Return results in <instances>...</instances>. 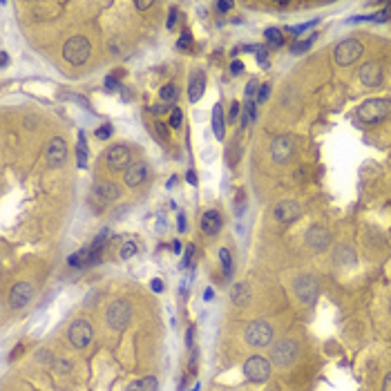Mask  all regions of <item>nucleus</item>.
Here are the masks:
<instances>
[{
  "mask_svg": "<svg viewBox=\"0 0 391 391\" xmlns=\"http://www.w3.org/2000/svg\"><path fill=\"white\" fill-rule=\"evenodd\" d=\"M391 114V98H369L358 108L356 116L362 123H378Z\"/></svg>",
  "mask_w": 391,
  "mask_h": 391,
  "instance_id": "nucleus-1",
  "label": "nucleus"
},
{
  "mask_svg": "<svg viewBox=\"0 0 391 391\" xmlns=\"http://www.w3.org/2000/svg\"><path fill=\"white\" fill-rule=\"evenodd\" d=\"M90 52H92V45L85 36H72L68 42L63 45V56L70 65H83L85 60L90 58Z\"/></svg>",
  "mask_w": 391,
  "mask_h": 391,
  "instance_id": "nucleus-2",
  "label": "nucleus"
},
{
  "mask_svg": "<svg viewBox=\"0 0 391 391\" xmlns=\"http://www.w3.org/2000/svg\"><path fill=\"white\" fill-rule=\"evenodd\" d=\"M244 340H246V344L255 346V349H264V346H268L273 342V326L264 320L252 322L246 326Z\"/></svg>",
  "mask_w": 391,
  "mask_h": 391,
  "instance_id": "nucleus-3",
  "label": "nucleus"
},
{
  "mask_svg": "<svg viewBox=\"0 0 391 391\" xmlns=\"http://www.w3.org/2000/svg\"><path fill=\"white\" fill-rule=\"evenodd\" d=\"M362 54H364V47H362V42L356 40V38H346V40L338 42V47L333 50V58H336V63L342 65V68L354 65L356 60L362 58Z\"/></svg>",
  "mask_w": 391,
  "mask_h": 391,
  "instance_id": "nucleus-4",
  "label": "nucleus"
},
{
  "mask_svg": "<svg viewBox=\"0 0 391 391\" xmlns=\"http://www.w3.org/2000/svg\"><path fill=\"white\" fill-rule=\"evenodd\" d=\"M106 320H108V326L112 328V331H123L132 320L130 302H126V300H116V302H112L110 308H108V313H106Z\"/></svg>",
  "mask_w": 391,
  "mask_h": 391,
  "instance_id": "nucleus-5",
  "label": "nucleus"
},
{
  "mask_svg": "<svg viewBox=\"0 0 391 391\" xmlns=\"http://www.w3.org/2000/svg\"><path fill=\"white\" fill-rule=\"evenodd\" d=\"M244 376L250 382H266L270 376V362L262 356H250L244 362Z\"/></svg>",
  "mask_w": 391,
  "mask_h": 391,
  "instance_id": "nucleus-6",
  "label": "nucleus"
},
{
  "mask_svg": "<svg viewBox=\"0 0 391 391\" xmlns=\"http://www.w3.org/2000/svg\"><path fill=\"white\" fill-rule=\"evenodd\" d=\"M92 324L88 320H74V324L70 326L68 331V338L72 342V346H76V349H85V346L92 342Z\"/></svg>",
  "mask_w": 391,
  "mask_h": 391,
  "instance_id": "nucleus-7",
  "label": "nucleus"
},
{
  "mask_svg": "<svg viewBox=\"0 0 391 391\" xmlns=\"http://www.w3.org/2000/svg\"><path fill=\"white\" fill-rule=\"evenodd\" d=\"M298 351H300V346L293 340H280V342H275L273 351H270V360L278 366H288L295 360Z\"/></svg>",
  "mask_w": 391,
  "mask_h": 391,
  "instance_id": "nucleus-8",
  "label": "nucleus"
},
{
  "mask_svg": "<svg viewBox=\"0 0 391 391\" xmlns=\"http://www.w3.org/2000/svg\"><path fill=\"white\" fill-rule=\"evenodd\" d=\"M108 161V168L112 172H123V170L130 168V148L128 146H112L106 154Z\"/></svg>",
  "mask_w": 391,
  "mask_h": 391,
  "instance_id": "nucleus-9",
  "label": "nucleus"
},
{
  "mask_svg": "<svg viewBox=\"0 0 391 391\" xmlns=\"http://www.w3.org/2000/svg\"><path fill=\"white\" fill-rule=\"evenodd\" d=\"M295 293H298V298L302 300L304 304H313L318 300V295H320V286H318L316 278L302 275V278H298V282H295Z\"/></svg>",
  "mask_w": 391,
  "mask_h": 391,
  "instance_id": "nucleus-10",
  "label": "nucleus"
},
{
  "mask_svg": "<svg viewBox=\"0 0 391 391\" xmlns=\"http://www.w3.org/2000/svg\"><path fill=\"white\" fill-rule=\"evenodd\" d=\"M45 159L50 164V168H60L68 159V143H65L60 136H54L50 143H47V152Z\"/></svg>",
  "mask_w": 391,
  "mask_h": 391,
  "instance_id": "nucleus-11",
  "label": "nucleus"
},
{
  "mask_svg": "<svg viewBox=\"0 0 391 391\" xmlns=\"http://www.w3.org/2000/svg\"><path fill=\"white\" fill-rule=\"evenodd\" d=\"M34 298V286L30 282H18L9 290V306L12 308H22L30 304V300Z\"/></svg>",
  "mask_w": 391,
  "mask_h": 391,
  "instance_id": "nucleus-12",
  "label": "nucleus"
},
{
  "mask_svg": "<svg viewBox=\"0 0 391 391\" xmlns=\"http://www.w3.org/2000/svg\"><path fill=\"white\" fill-rule=\"evenodd\" d=\"M358 76H360L362 85H366V88H380V83H382V68L376 60H369V63H364L360 68Z\"/></svg>",
  "mask_w": 391,
  "mask_h": 391,
  "instance_id": "nucleus-13",
  "label": "nucleus"
},
{
  "mask_svg": "<svg viewBox=\"0 0 391 391\" xmlns=\"http://www.w3.org/2000/svg\"><path fill=\"white\" fill-rule=\"evenodd\" d=\"M300 214H302V206H300L298 202H290V199H284V202H280L278 206H275V219L282 224L295 222Z\"/></svg>",
  "mask_w": 391,
  "mask_h": 391,
  "instance_id": "nucleus-14",
  "label": "nucleus"
},
{
  "mask_svg": "<svg viewBox=\"0 0 391 391\" xmlns=\"http://www.w3.org/2000/svg\"><path fill=\"white\" fill-rule=\"evenodd\" d=\"M293 141L288 139V136H278V139L273 141V146H270V156H273L278 164H284V161H288L290 156H293Z\"/></svg>",
  "mask_w": 391,
  "mask_h": 391,
  "instance_id": "nucleus-15",
  "label": "nucleus"
},
{
  "mask_svg": "<svg viewBox=\"0 0 391 391\" xmlns=\"http://www.w3.org/2000/svg\"><path fill=\"white\" fill-rule=\"evenodd\" d=\"M148 164L146 161H136V164H132L130 168L126 170V186H130V188H136V186H141L143 181L148 179Z\"/></svg>",
  "mask_w": 391,
  "mask_h": 391,
  "instance_id": "nucleus-16",
  "label": "nucleus"
},
{
  "mask_svg": "<svg viewBox=\"0 0 391 391\" xmlns=\"http://www.w3.org/2000/svg\"><path fill=\"white\" fill-rule=\"evenodd\" d=\"M118 194H121V188H118L116 184H112V181H98V184L94 186V197L103 204H110V202H114V199H118Z\"/></svg>",
  "mask_w": 391,
  "mask_h": 391,
  "instance_id": "nucleus-17",
  "label": "nucleus"
},
{
  "mask_svg": "<svg viewBox=\"0 0 391 391\" xmlns=\"http://www.w3.org/2000/svg\"><path fill=\"white\" fill-rule=\"evenodd\" d=\"M306 244L316 250H324L331 244V235H328L326 228H311L306 235Z\"/></svg>",
  "mask_w": 391,
  "mask_h": 391,
  "instance_id": "nucleus-18",
  "label": "nucleus"
},
{
  "mask_svg": "<svg viewBox=\"0 0 391 391\" xmlns=\"http://www.w3.org/2000/svg\"><path fill=\"white\" fill-rule=\"evenodd\" d=\"M202 230L206 232V235H217V232L222 230V214H219V210L210 208V210L204 212V217H202Z\"/></svg>",
  "mask_w": 391,
  "mask_h": 391,
  "instance_id": "nucleus-19",
  "label": "nucleus"
},
{
  "mask_svg": "<svg viewBox=\"0 0 391 391\" xmlns=\"http://www.w3.org/2000/svg\"><path fill=\"white\" fill-rule=\"evenodd\" d=\"M204 90H206V76H204V72H194L192 78H190V85H188V98L192 103H197L199 98L204 96Z\"/></svg>",
  "mask_w": 391,
  "mask_h": 391,
  "instance_id": "nucleus-20",
  "label": "nucleus"
},
{
  "mask_svg": "<svg viewBox=\"0 0 391 391\" xmlns=\"http://www.w3.org/2000/svg\"><path fill=\"white\" fill-rule=\"evenodd\" d=\"M108 237H110V230H108V228H103V230L94 237L92 244L88 246V248H90V266L96 264V262H101V252H103V246H106Z\"/></svg>",
  "mask_w": 391,
  "mask_h": 391,
  "instance_id": "nucleus-21",
  "label": "nucleus"
},
{
  "mask_svg": "<svg viewBox=\"0 0 391 391\" xmlns=\"http://www.w3.org/2000/svg\"><path fill=\"white\" fill-rule=\"evenodd\" d=\"M230 298L237 306H244V304L250 302V286L246 282H237L235 286L230 288Z\"/></svg>",
  "mask_w": 391,
  "mask_h": 391,
  "instance_id": "nucleus-22",
  "label": "nucleus"
},
{
  "mask_svg": "<svg viewBox=\"0 0 391 391\" xmlns=\"http://www.w3.org/2000/svg\"><path fill=\"white\" fill-rule=\"evenodd\" d=\"M128 391H159V380L154 376H143L128 387Z\"/></svg>",
  "mask_w": 391,
  "mask_h": 391,
  "instance_id": "nucleus-23",
  "label": "nucleus"
},
{
  "mask_svg": "<svg viewBox=\"0 0 391 391\" xmlns=\"http://www.w3.org/2000/svg\"><path fill=\"white\" fill-rule=\"evenodd\" d=\"M224 126H226V123H224V108L217 103V106L212 108V130H214V136H217L219 141L226 134V128Z\"/></svg>",
  "mask_w": 391,
  "mask_h": 391,
  "instance_id": "nucleus-24",
  "label": "nucleus"
},
{
  "mask_svg": "<svg viewBox=\"0 0 391 391\" xmlns=\"http://www.w3.org/2000/svg\"><path fill=\"white\" fill-rule=\"evenodd\" d=\"M88 156H90V150H88V143H85V134L80 132L78 143H76V159H78V168H88Z\"/></svg>",
  "mask_w": 391,
  "mask_h": 391,
  "instance_id": "nucleus-25",
  "label": "nucleus"
},
{
  "mask_svg": "<svg viewBox=\"0 0 391 391\" xmlns=\"http://www.w3.org/2000/svg\"><path fill=\"white\" fill-rule=\"evenodd\" d=\"M264 36H266V42H270L273 47L284 45V32L278 30V27H268V30L264 32Z\"/></svg>",
  "mask_w": 391,
  "mask_h": 391,
  "instance_id": "nucleus-26",
  "label": "nucleus"
},
{
  "mask_svg": "<svg viewBox=\"0 0 391 391\" xmlns=\"http://www.w3.org/2000/svg\"><path fill=\"white\" fill-rule=\"evenodd\" d=\"M219 262H222V268H224V275H226V278H230L232 275V255H230V250L228 248H222L219 250Z\"/></svg>",
  "mask_w": 391,
  "mask_h": 391,
  "instance_id": "nucleus-27",
  "label": "nucleus"
},
{
  "mask_svg": "<svg viewBox=\"0 0 391 391\" xmlns=\"http://www.w3.org/2000/svg\"><path fill=\"white\" fill-rule=\"evenodd\" d=\"M159 96H161V101H164V103H172V101H177V96H179L177 85H174V83L164 85V88H161V92H159Z\"/></svg>",
  "mask_w": 391,
  "mask_h": 391,
  "instance_id": "nucleus-28",
  "label": "nucleus"
},
{
  "mask_svg": "<svg viewBox=\"0 0 391 391\" xmlns=\"http://www.w3.org/2000/svg\"><path fill=\"white\" fill-rule=\"evenodd\" d=\"M316 38H318V34H308V38H304V40H298L293 47H290V52L293 54H302V52H306L308 47L316 42Z\"/></svg>",
  "mask_w": 391,
  "mask_h": 391,
  "instance_id": "nucleus-29",
  "label": "nucleus"
},
{
  "mask_svg": "<svg viewBox=\"0 0 391 391\" xmlns=\"http://www.w3.org/2000/svg\"><path fill=\"white\" fill-rule=\"evenodd\" d=\"M132 255H136V244L134 242H126V244L121 246V250H118V257H121V260H130Z\"/></svg>",
  "mask_w": 391,
  "mask_h": 391,
  "instance_id": "nucleus-30",
  "label": "nucleus"
},
{
  "mask_svg": "<svg viewBox=\"0 0 391 391\" xmlns=\"http://www.w3.org/2000/svg\"><path fill=\"white\" fill-rule=\"evenodd\" d=\"M389 18H391V4H389V7H384V9H380V12L371 14V20H374V22H387Z\"/></svg>",
  "mask_w": 391,
  "mask_h": 391,
  "instance_id": "nucleus-31",
  "label": "nucleus"
},
{
  "mask_svg": "<svg viewBox=\"0 0 391 391\" xmlns=\"http://www.w3.org/2000/svg\"><path fill=\"white\" fill-rule=\"evenodd\" d=\"M318 18L316 20H311V22H302V25H295V27H288V32H293L295 36H302V32H306V30H311V27H316L318 25Z\"/></svg>",
  "mask_w": 391,
  "mask_h": 391,
  "instance_id": "nucleus-32",
  "label": "nucleus"
},
{
  "mask_svg": "<svg viewBox=\"0 0 391 391\" xmlns=\"http://www.w3.org/2000/svg\"><path fill=\"white\" fill-rule=\"evenodd\" d=\"M252 118H255V103H252V101H248V103H246V110H244V118H242V121H244V126H248V123L252 121Z\"/></svg>",
  "mask_w": 391,
  "mask_h": 391,
  "instance_id": "nucleus-33",
  "label": "nucleus"
},
{
  "mask_svg": "<svg viewBox=\"0 0 391 391\" xmlns=\"http://www.w3.org/2000/svg\"><path fill=\"white\" fill-rule=\"evenodd\" d=\"M268 96H270V85H268V83L260 85V94H257V103H264Z\"/></svg>",
  "mask_w": 391,
  "mask_h": 391,
  "instance_id": "nucleus-34",
  "label": "nucleus"
},
{
  "mask_svg": "<svg viewBox=\"0 0 391 391\" xmlns=\"http://www.w3.org/2000/svg\"><path fill=\"white\" fill-rule=\"evenodd\" d=\"M181 121H184V112L177 108L172 112V116H170V126H172V128H181Z\"/></svg>",
  "mask_w": 391,
  "mask_h": 391,
  "instance_id": "nucleus-35",
  "label": "nucleus"
},
{
  "mask_svg": "<svg viewBox=\"0 0 391 391\" xmlns=\"http://www.w3.org/2000/svg\"><path fill=\"white\" fill-rule=\"evenodd\" d=\"M110 134H112V126H101V128L96 130V136H98L101 141L110 139Z\"/></svg>",
  "mask_w": 391,
  "mask_h": 391,
  "instance_id": "nucleus-36",
  "label": "nucleus"
},
{
  "mask_svg": "<svg viewBox=\"0 0 391 391\" xmlns=\"http://www.w3.org/2000/svg\"><path fill=\"white\" fill-rule=\"evenodd\" d=\"M192 255H194V244L186 246V257H184V268H188L190 262H192Z\"/></svg>",
  "mask_w": 391,
  "mask_h": 391,
  "instance_id": "nucleus-37",
  "label": "nucleus"
},
{
  "mask_svg": "<svg viewBox=\"0 0 391 391\" xmlns=\"http://www.w3.org/2000/svg\"><path fill=\"white\" fill-rule=\"evenodd\" d=\"M118 88V80H116V76H112V74H110V76H106V90H108V92H114V90H116Z\"/></svg>",
  "mask_w": 391,
  "mask_h": 391,
  "instance_id": "nucleus-38",
  "label": "nucleus"
},
{
  "mask_svg": "<svg viewBox=\"0 0 391 391\" xmlns=\"http://www.w3.org/2000/svg\"><path fill=\"white\" fill-rule=\"evenodd\" d=\"M257 90H260V85H257V80H250V83L246 85V98H248V101H250L252 96H255V92H257Z\"/></svg>",
  "mask_w": 391,
  "mask_h": 391,
  "instance_id": "nucleus-39",
  "label": "nucleus"
},
{
  "mask_svg": "<svg viewBox=\"0 0 391 391\" xmlns=\"http://www.w3.org/2000/svg\"><path fill=\"white\" fill-rule=\"evenodd\" d=\"M188 45H190V34H188V32H184V34H181V38L177 40V50H186Z\"/></svg>",
  "mask_w": 391,
  "mask_h": 391,
  "instance_id": "nucleus-40",
  "label": "nucleus"
},
{
  "mask_svg": "<svg viewBox=\"0 0 391 391\" xmlns=\"http://www.w3.org/2000/svg\"><path fill=\"white\" fill-rule=\"evenodd\" d=\"M257 63H260L262 68H268V56H266V52L262 50V47L257 50Z\"/></svg>",
  "mask_w": 391,
  "mask_h": 391,
  "instance_id": "nucleus-41",
  "label": "nucleus"
},
{
  "mask_svg": "<svg viewBox=\"0 0 391 391\" xmlns=\"http://www.w3.org/2000/svg\"><path fill=\"white\" fill-rule=\"evenodd\" d=\"M244 208H246V197H244V192H240L237 194V214H242Z\"/></svg>",
  "mask_w": 391,
  "mask_h": 391,
  "instance_id": "nucleus-42",
  "label": "nucleus"
},
{
  "mask_svg": "<svg viewBox=\"0 0 391 391\" xmlns=\"http://www.w3.org/2000/svg\"><path fill=\"white\" fill-rule=\"evenodd\" d=\"M242 70H244V65H242V60H232V65H230V72H232V76L242 74Z\"/></svg>",
  "mask_w": 391,
  "mask_h": 391,
  "instance_id": "nucleus-43",
  "label": "nucleus"
},
{
  "mask_svg": "<svg viewBox=\"0 0 391 391\" xmlns=\"http://www.w3.org/2000/svg\"><path fill=\"white\" fill-rule=\"evenodd\" d=\"M152 290H154V293H161V290H164V282H161V280H152Z\"/></svg>",
  "mask_w": 391,
  "mask_h": 391,
  "instance_id": "nucleus-44",
  "label": "nucleus"
},
{
  "mask_svg": "<svg viewBox=\"0 0 391 391\" xmlns=\"http://www.w3.org/2000/svg\"><path fill=\"white\" fill-rule=\"evenodd\" d=\"M217 9L222 14H226V12H230V9H232V2H217Z\"/></svg>",
  "mask_w": 391,
  "mask_h": 391,
  "instance_id": "nucleus-45",
  "label": "nucleus"
},
{
  "mask_svg": "<svg viewBox=\"0 0 391 391\" xmlns=\"http://www.w3.org/2000/svg\"><path fill=\"white\" fill-rule=\"evenodd\" d=\"M156 132H159L161 136H164V139H168V130H166V126L161 121H156Z\"/></svg>",
  "mask_w": 391,
  "mask_h": 391,
  "instance_id": "nucleus-46",
  "label": "nucleus"
},
{
  "mask_svg": "<svg viewBox=\"0 0 391 391\" xmlns=\"http://www.w3.org/2000/svg\"><path fill=\"white\" fill-rule=\"evenodd\" d=\"M174 20H177V9H172L170 16H168V30H172V27H174Z\"/></svg>",
  "mask_w": 391,
  "mask_h": 391,
  "instance_id": "nucleus-47",
  "label": "nucleus"
},
{
  "mask_svg": "<svg viewBox=\"0 0 391 391\" xmlns=\"http://www.w3.org/2000/svg\"><path fill=\"white\" fill-rule=\"evenodd\" d=\"M134 7L139 9V12H143V9H150V7H152V2H146V0H143V2H141V0H136V2H134Z\"/></svg>",
  "mask_w": 391,
  "mask_h": 391,
  "instance_id": "nucleus-48",
  "label": "nucleus"
},
{
  "mask_svg": "<svg viewBox=\"0 0 391 391\" xmlns=\"http://www.w3.org/2000/svg\"><path fill=\"white\" fill-rule=\"evenodd\" d=\"M7 65H9V56H7V52H2V54H0V68L7 70Z\"/></svg>",
  "mask_w": 391,
  "mask_h": 391,
  "instance_id": "nucleus-49",
  "label": "nucleus"
},
{
  "mask_svg": "<svg viewBox=\"0 0 391 391\" xmlns=\"http://www.w3.org/2000/svg\"><path fill=\"white\" fill-rule=\"evenodd\" d=\"M192 336H194V328L188 326V333H186V344L188 346H192Z\"/></svg>",
  "mask_w": 391,
  "mask_h": 391,
  "instance_id": "nucleus-50",
  "label": "nucleus"
},
{
  "mask_svg": "<svg viewBox=\"0 0 391 391\" xmlns=\"http://www.w3.org/2000/svg\"><path fill=\"white\" fill-rule=\"evenodd\" d=\"M150 112H154V114H164V112H168V106H152V108H150Z\"/></svg>",
  "mask_w": 391,
  "mask_h": 391,
  "instance_id": "nucleus-51",
  "label": "nucleus"
},
{
  "mask_svg": "<svg viewBox=\"0 0 391 391\" xmlns=\"http://www.w3.org/2000/svg\"><path fill=\"white\" fill-rule=\"evenodd\" d=\"M382 391H391V374L384 376V382H382Z\"/></svg>",
  "mask_w": 391,
  "mask_h": 391,
  "instance_id": "nucleus-52",
  "label": "nucleus"
},
{
  "mask_svg": "<svg viewBox=\"0 0 391 391\" xmlns=\"http://www.w3.org/2000/svg\"><path fill=\"white\" fill-rule=\"evenodd\" d=\"M240 114V103H232V108H230V121Z\"/></svg>",
  "mask_w": 391,
  "mask_h": 391,
  "instance_id": "nucleus-53",
  "label": "nucleus"
},
{
  "mask_svg": "<svg viewBox=\"0 0 391 391\" xmlns=\"http://www.w3.org/2000/svg\"><path fill=\"white\" fill-rule=\"evenodd\" d=\"M188 184H197V172H194V170H188Z\"/></svg>",
  "mask_w": 391,
  "mask_h": 391,
  "instance_id": "nucleus-54",
  "label": "nucleus"
},
{
  "mask_svg": "<svg viewBox=\"0 0 391 391\" xmlns=\"http://www.w3.org/2000/svg\"><path fill=\"white\" fill-rule=\"evenodd\" d=\"M212 288H206V290H204V300H206V302H210V300H212Z\"/></svg>",
  "mask_w": 391,
  "mask_h": 391,
  "instance_id": "nucleus-55",
  "label": "nucleus"
},
{
  "mask_svg": "<svg viewBox=\"0 0 391 391\" xmlns=\"http://www.w3.org/2000/svg\"><path fill=\"white\" fill-rule=\"evenodd\" d=\"M179 228H181V230H186V217H184V214H179Z\"/></svg>",
  "mask_w": 391,
  "mask_h": 391,
  "instance_id": "nucleus-56",
  "label": "nucleus"
},
{
  "mask_svg": "<svg viewBox=\"0 0 391 391\" xmlns=\"http://www.w3.org/2000/svg\"><path fill=\"white\" fill-rule=\"evenodd\" d=\"M172 250L177 252V255H179V252H181V244H179V242H174V244H172Z\"/></svg>",
  "mask_w": 391,
  "mask_h": 391,
  "instance_id": "nucleus-57",
  "label": "nucleus"
},
{
  "mask_svg": "<svg viewBox=\"0 0 391 391\" xmlns=\"http://www.w3.org/2000/svg\"><path fill=\"white\" fill-rule=\"evenodd\" d=\"M190 391H199V384H194V387H192V389H190Z\"/></svg>",
  "mask_w": 391,
  "mask_h": 391,
  "instance_id": "nucleus-58",
  "label": "nucleus"
}]
</instances>
